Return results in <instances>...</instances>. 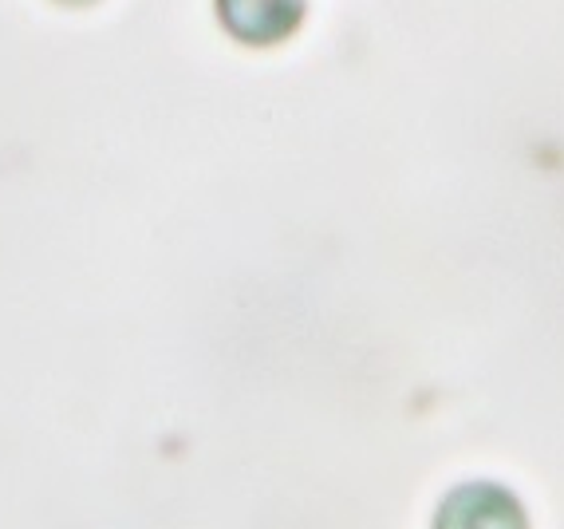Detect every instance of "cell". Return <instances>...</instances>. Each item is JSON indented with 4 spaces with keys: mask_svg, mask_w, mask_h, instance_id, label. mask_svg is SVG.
<instances>
[{
    "mask_svg": "<svg viewBox=\"0 0 564 529\" xmlns=\"http://www.w3.org/2000/svg\"><path fill=\"white\" fill-rule=\"evenodd\" d=\"M434 529H529V521L509 490L494 483H470L443 501Z\"/></svg>",
    "mask_w": 564,
    "mask_h": 529,
    "instance_id": "cell-1",
    "label": "cell"
}]
</instances>
